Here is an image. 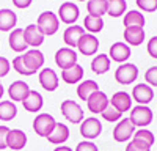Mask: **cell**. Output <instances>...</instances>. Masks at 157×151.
Masks as SVG:
<instances>
[{
    "mask_svg": "<svg viewBox=\"0 0 157 151\" xmlns=\"http://www.w3.org/2000/svg\"><path fill=\"white\" fill-rule=\"evenodd\" d=\"M36 25H38V29L43 32L44 36H52V35H55L60 29V19H58V16L55 14V13L44 11L38 16Z\"/></svg>",
    "mask_w": 157,
    "mask_h": 151,
    "instance_id": "obj_1",
    "label": "cell"
},
{
    "mask_svg": "<svg viewBox=\"0 0 157 151\" xmlns=\"http://www.w3.org/2000/svg\"><path fill=\"white\" fill-rule=\"evenodd\" d=\"M60 110H61V115L72 124H78V123H82L85 120L83 109L80 107V104H77L72 99L63 101L61 106H60Z\"/></svg>",
    "mask_w": 157,
    "mask_h": 151,
    "instance_id": "obj_2",
    "label": "cell"
},
{
    "mask_svg": "<svg viewBox=\"0 0 157 151\" xmlns=\"http://www.w3.org/2000/svg\"><path fill=\"white\" fill-rule=\"evenodd\" d=\"M57 121L54 118V115L50 113H38L36 118L33 120V131L39 135V137H49L50 132L55 129Z\"/></svg>",
    "mask_w": 157,
    "mask_h": 151,
    "instance_id": "obj_3",
    "label": "cell"
},
{
    "mask_svg": "<svg viewBox=\"0 0 157 151\" xmlns=\"http://www.w3.org/2000/svg\"><path fill=\"white\" fill-rule=\"evenodd\" d=\"M135 126L132 124L129 118H121L118 121V124L113 128V140L118 142V143H126V142H130L132 137L135 134Z\"/></svg>",
    "mask_w": 157,
    "mask_h": 151,
    "instance_id": "obj_4",
    "label": "cell"
},
{
    "mask_svg": "<svg viewBox=\"0 0 157 151\" xmlns=\"http://www.w3.org/2000/svg\"><path fill=\"white\" fill-rule=\"evenodd\" d=\"M154 115H152V110L148 106H137L130 109V117L129 120L132 121V124L138 129L146 128L148 124H151Z\"/></svg>",
    "mask_w": 157,
    "mask_h": 151,
    "instance_id": "obj_5",
    "label": "cell"
},
{
    "mask_svg": "<svg viewBox=\"0 0 157 151\" xmlns=\"http://www.w3.org/2000/svg\"><path fill=\"white\" fill-rule=\"evenodd\" d=\"M138 77V68L134 63H123L115 71V80L120 85H130Z\"/></svg>",
    "mask_w": 157,
    "mask_h": 151,
    "instance_id": "obj_6",
    "label": "cell"
},
{
    "mask_svg": "<svg viewBox=\"0 0 157 151\" xmlns=\"http://www.w3.org/2000/svg\"><path fill=\"white\" fill-rule=\"evenodd\" d=\"M102 132V124H101V120H98L96 117H90V118H85L82 123H80V135L85 138V140H94L98 138Z\"/></svg>",
    "mask_w": 157,
    "mask_h": 151,
    "instance_id": "obj_7",
    "label": "cell"
},
{
    "mask_svg": "<svg viewBox=\"0 0 157 151\" xmlns=\"http://www.w3.org/2000/svg\"><path fill=\"white\" fill-rule=\"evenodd\" d=\"M55 63H57V66L61 71L75 66L77 65V54H75V50L71 49V47H61V49H58L57 54H55Z\"/></svg>",
    "mask_w": 157,
    "mask_h": 151,
    "instance_id": "obj_8",
    "label": "cell"
},
{
    "mask_svg": "<svg viewBox=\"0 0 157 151\" xmlns=\"http://www.w3.org/2000/svg\"><path fill=\"white\" fill-rule=\"evenodd\" d=\"M22 60L25 63V66H27V69L30 71V74H36L38 69H41L43 65H44V54L41 52V50L38 49H30L27 50L24 55H22Z\"/></svg>",
    "mask_w": 157,
    "mask_h": 151,
    "instance_id": "obj_9",
    "label": "cell"
},
{
    "mask_svg": "<svg viewBox=\"0 0 157 151\" xmlns=\"http://www.w3.org/2000/svg\"><path fill=\"white\" fill-rule=\"evenodd\" d=\"M86 106H88V110H90L91 113L98 115V113H102L104 110L110 106V99H109V96H107L105 93L99 90V91L93 93V95L88 98Z\"/></svg>",
    "mask_w": 157,
    "mask_h": 151,
    "instance_id": "obj_10",
    "label": "cell"
},
{
    "mask_svg": "<svg viewBox=\"0 0 157 151\" xmlns=\"http://www.w3.org/2000/svg\"><path fill=\"white\" fill-rule=\"evenodd\" d=\"M80 16V10L78 6L72 2H64L60 8H58V19L63 24H68V25H74Z\"/></svg>",
    "mask_w": 157,
    "mask_h": 151,
    "instance_id": "obj_11",
    "label": "cell"
},
{
    "mask_svg": "<svg viewBox=\"0 0 157 151\" xmlns=\"http://www.w3.org/2000/svg\"><path fill=\"white\" fill-rule=\"evenodd\" d=\"M130 55H132V49H130V46H127L126 43L123 41H118V43H113L109 49V57L110 60L116 61V63H126Z\"/></svg>",
    "mask_w": 157,
    "mask_h": 151,
    "instance_id": "obj_12",
    "label": "cell"
},
{
    "mask_svg": "<svg viewBox=\"0 0 157 151\" xmlns=\"http://www.w3.org/2000/svg\"><path fill=\"white\" fill-rule=\"evenodd\" d=\"M154 99V90L148 83H138L132 90V101H137L138 106H148Z\"/></svg>",
    "mask_w": 157,
    "mask_h": 151,
    "instance_id": "obj_13",
    "label": "cell"
},
{
    "mask_svg": "<svg viewBox=\"0 0 157 151\" xmlns=\"http://www.w3.org/2000/svg\"><path fill=\"white\" fill-rule=\"evenodd\" d=\"M38 79H39V85H41L46 91H55L58 88V76L52 68L41 69Z\"/></svg>",
    "mask_w": 157,
    "mask_h": 151,
    "instance_id": "obj_14",
    "label": "cell"
},
{
    "mask_svg": "<svg viewBox=\"0 0 157 151\" xmlns=\"http://www.w3.org/2000/svg\"><path fill=\"white\" fill-rule=\"evenodd\" d=\"M24 38H25V43H27L29 47H39L43 43H44V35L43 32L38 29L36 24H30L25 27L24 30Z\"/></svg>",
    "mask_w": 157,
    "mask_h": 151,
    "instance_id": "obj_15",
    "label": "cell"
},
{
    "mask_svg": "<svg viewBox=\"0 0 157 151\" xmlns=\"http://www.w3.org/2000/svg\"><path fill=\"white\" fill-rule=\"evenodd\" d=\"M27 145V134L21 129H10L6 137V146L13 151H21Z\"/></svg>",
    "mask_w": 157,
    "mask_h": 151,
    "instance_id": "obj_16",
    "label": "cell"
},
{
    "mask_svg": "<svg viewBox=\"0 0 157 151\" xmlns=\"http://www.w3.org/2000/svg\"><path fill=\"white\" fill-rule=\"evenodd\" d=\"M85 35V29L80 27V25H69V27L64 30L63 33V41L68 47H77L78 43H80L82 36Z\"/></svg>",
    "mask_w": 157,
    "mask_h": 151,
    "instance_id": "obj_17",
    "label": "cell"
},
{
    "mask_svg": "<svg viewBox=\"0 0 157 151\" xmlns=\"http://www.w3.org/2000/svg\"><path fill=\"white\" fill-rule=\"evenodd\" d=\"M22 106L30 113H38L44 106V98L41 96V93H38L35 90H30L29 95L25 96V99L22 101Z\"/></svg>",
    "mask_w": 157,
    "mask_h": 151,
    "instance_id": "obj_18",
    "label": "cell"
},
{
    "mask_svg": "<svg viewBox=\"0 0 157 151\" xmlns=\"http://www.w3.org/2000/svg\"><path fill=\"white\" fill-rule=\"evenodd\" d=\"M110 106L115 107L116 110H120L121 113L129 112L132 109V96L126 91H116L110 98Z\"/></svg>",
    "mask_w": 157,
    "mask_h": 151,
    "instance_id": "obj_19",
    "label": "cell"
},
{
    "mask_svg": "<svg viewBox=\"0 0 157 151\" xmlns=\"http://www.w3.org/2000/svg\"><path fill=\"white\" fill-rule=\"evenodd\" d=\"M29 91H30L29 83H25L22 80H16V82H11L8 88V96L10 99H13V103H22L25 96L29 95Z\"/></svg>",
    "mask_w": 157,
    "mask_h": 151,
    "instance_id": "obj_20",
    "label": "cell"
},
{
    "mask_svg": "<svg viewBox=\"0 0 157 151\" xmlns=\"http://www.w3.org/2000/svg\"><path fill=\"white\" fill-rule=\"evenodd\" d=\"M77 49L80 50V54L83 55H94L98 52V49H99V40L94 36V35H90V33H85L82 36V40L80 43H78Z\"/></svg>",
    "mask_w": 157,
    "mask_h": 151,
    "instance_id": "obj_21",
    "label": "cell"
},
{
    "mask_svg": "<svg viewBox=\"0 0 157 151\" xmlns=\"http://www.w3.org/2000/svg\"><path fill=\"white\" fill-rule=\"evenodd\" d=\"M8 44H10V47L14 50V52H17V54H21V52H27V49H29V46H27V43H25V38H24V30L22 29H14L11 33H10V36H8Z\"/></svg>",
    "mask_w": 157,
    "mask_h": 151,
    "instance_id": "obj_22",
    "label": "cell"
},
{
    "mask_svg": "<svg viewBox=\"0 0 157 151\" xmlns=\"http://www.w3.org/2000/svg\"><path fill=\"white\" fill-rule=\"evenodd\" d=\"M124 41L127 46H140L145 41V30L141 27H126L124 29Z\"/></svg>",
    "mask_w": 157,
    "mask_h": 151,
    "instance_id": "obj_23",
    "label": "cell"
},
{
    "mask_svg": "<svg viewBox=\"0 0 157 151\" xmlns=\"http://www.w3.org/2000/svg\"><path fill=\"white\" fill-rule=\"evenodd\" d=\"M68 138H69V128L66 124H63V123H57L55 129L50 132V135L47 137V140L50 143L60 146V145H63L64 142H66Z\"/></svg>",
    "mask_w": 157,
    "mask_h": 151,
    "instance_id": "obj_24",
    "label": "cell"
},
{
    "mask_svg": "<svg viewBox=\"0 0 157 151\" xmlns=\"http://www.w3.org/2000/svg\"><path fill=\"white\" fill-rule=\"evenodd\" d=\"M17 24V16L8 8L0 10V32H11Z\"/></svg>",
    "mask_w": 157,
    "mask_h": 151,
    "instance_id": "obj_25",
    "label": "cell"
},
{
    "mask_svg": "<svg viewBox=\"0 0 157 151\" xmlns=\"http://www.w3.org/2000/svg\"><path fill=\"white\" fill-rule=\"evenodd\" d=\"M86 11H88V16L102 17L109 11V0H88Z\"/></svg>",
    "mask_w": 157,
    "mask_h": 151,
    "instance_id": "obj_26",
    "label": "cell"
},
{
    "mask_svg": "<svg viewBox=\"0 0 157 151\" xmlns=\"http://www.w3.org/2000/svg\"><path fill=\"white\" fill-rule=\"evenodd\" d=\"M61 79H63L64 83L75 85V83H78V82L83 79V68L77 63L75 66H72V68H69V69L61 71Z\"/></svg>",
    "mask_w": 157,
    "mask_h": 151,
    "instance_id": "obj_27",
    "label": "cell"
},
{
    "mask_svg": "<svg viewBox=\"0 0 157 151\" xmlns=\"http://www.w3.org/2000/svg\"><path fill=\"white\" fill-rule=\"evenodd\" d=\"M110 65H112V60L107 54H99L93 58L91 61V71L94 74L101 76V74H105L109 69H110Z\"/></svg>",
    "mask_w": 157,
    "mask_h": 151,
    "instance_id": "obj_28",
    "label": "cell"
},
{
    "mask_svg": "<svg viewBox=\"0 0 157 151\" xmlns=\"http://www.w3.org/2000/svg\"><path fill=\"white\" fill-rule=\"evenodd\" d=\"M96 91H99V85H98V82L96 80H83V82H80L78 83V87H77V96L80 98L82 101H88V98L93 95V93H96Z\"/></svg>",
    "mask_w": 157,
    "mask_h": 151,
    "instance_id": "obj_29",
    "label": "cell"
},
{
    "mask_svg": "<svg viewBox=\"0 0 157 151\" xmlns=\"http://www.w3.org/2000/svg\"><path fill=\"white\" fill-rule=\"evenodd\" d=\"M145 16H143V13L141 11H127L126 13V16H124V29L126 27H145Z\"/></svg>",
    "mask_w": 157,
    "mask_h": 151,
    "instance_id": "obj_30",
    "label": "cell"
},
{
    "mask_svg": "<svg viewBox=\"0 0 157 151\" xmlns=\"http://www.w3.org/2000/svg\"><path fill=\"white\" fill-rule=\"evenodd\" d=\"M17 115V107L13 101H0V121H11Z\"/></svg>",
    "mask_w": 157,
    "mask_h": 151,
    "instance_id": "obj_31",
    "label": "cell"
},
{
    "mask_svg": "<svg viewBox=\"0 0 157 151\" xmlns=\"http://www.w3.org/2000/svg\"><path fill=\"white\" fill-rule=\"evenodd\" d=\"M83 29L90 35H96L104 29V21L102 17H93V16H86L83 19Z\"/></svg>",
    "mask_w": 157,
    "mask_h": 151,
    "instance_id": "obj_32",
    "label": "cell"
},
{
    "mask_svg": "<svg viewBox=\"0 0 157 151\" xmlns=\"http://www.w3.org/2000/svg\"><path fill=\"white\" fill-rule=\"evenodd\" d=\"M127 10L126 0H109V11L107 14L112 17H121Z\"/></svg>",
    "mask_w": 157,
    "mask_h": 151,
    "instance_id": "obj_33",
    "label": "cell"
},
{
    "mask_svg": "<svg viewBox=\"0 0 157 151\" xmlns=\"http://www.w3.org/2000/svg\"><path fill=\"white\" fill-rule=\"evenodd\" d=\"M132 140H137V142H140V143H143V145H146V146L151 148L154 145V142H155V137H154V134L151 131L143 128V129H137L135 131Z\"/></svg>",
    "mask_w": 157,
    "mask_h": 151,
    "instance_id": "obj_34",
    "label": "cell"
},
{
    "mask_svg": "<svg viewBox=\"0 0 157 151\" xmlns=\"http://www.w3.org/2000/svg\"><path fill=\"white\" fill-rule=\"evenodd\" d=\"M101 117L105 120V121H109V123H118L121 120V117H123V113L120 112V110H116L115 107H112V106H109L105 110H104L102 113H101Z\"/></svg>",
    "mask_w": 157,
    "mask_h": 151,
    "instance_id": "obj_35",
    "label": "cell"
},
{
    "mask_svg": "<svg viewBox=\"0 0 157 151\" xmlns=\"http://www.w3.org/2000/svg\"><path fill=\"white\" fill-rule=\"evenodd\" d=\"M138 10L146 11V13H154L157 11V0H135Z\"/></svg>",
    "mask_w": 157,
    "mask_h": 151,
    "instance_id": "obj_36",
    "label": "cell"
},
{
    "mask_svg": "<svg viewBox=\"0 0 157 151\" xmlns=\"http://www.w3.org/2000/svg\"><path fill=\"white\" fill-rule=\"evenodd\" d=\"M13 69L21 76H32L30 71L27 69V66H25L24 60H22V55H19V57H16L14 60H13Z\"/></svg>",
    "mask_w": 157,
    "mask_h": 151,
    "instance_id": "obj_37",
    "label": "cell"
},
{
    "mask_svg": "<svg viewBox=\"0 0 157 151\" xmlns=\"http://www.w3.org/2000/svg\"><path fill=\"white\" fill-rule=\"evenodd\" d=\"M145 80L149 87H157V66H151L145 72Z\"/></svg>",
    "mask_w": 157,
    "mask_h": 151,
    "instance_id": "obj_38",
    "label": "cell"
},
{
    "mask_svg": "<svg viewBox=\"0 0 157 151\" xmlns=\"http://www.w3.org/2000/svg\"><path fill=\"white\" fill-rule=\"evenodd\" d=\"M126 151H151V148L140 143V142H137V140H130L126 145Z\"/></svg>",
    "mask_w": 157,
    "mask_h": 151,
    "instance_id": "obj_39",
    "label": "cell"
},
{
    "mask_svg": "<svg viewBox=\"0 0 157 151\" xmlns=\"http://www.w3.org/2000/svg\"><path fill=\"white\" fill-rule=\"evenodd\" d=\"M75 151H99V149H98V145L96 143L90 142V140H83L80 143H77Z\"/></svg>",
    "mask_w": 157,
    "mask_h": 151,
    "instance_id": "obj_40",
    "label": "cell"
},
{
    "mask_svg": "<svg viewBox=\"0 0 157 151\" xmlns=\"http://www.w3.org/2000/svg\"><path fill=\"white\" fill-rule=\"evenodd\" d=\"M8 132H10V128L5 124L0 126V149H6V137H8Z\"/></svg>",
    "mask_w": 157,
    "mask_h": 151,
    "instance_id": "obj_41",
    "label": "cell"
},
{
    "mask_svg": "<svg viewBox=\"0 0 157 151\" xmlns=\"http://www.w3.org/2000/svg\"><path fill=\"white\" fill-rule=\"evenodd\" d=\"M10 69H11V63L8 61V58L0 57V79L5 77V76H8Z\"/></svg>",
    "mask_w": 157,
    "mask_h": 151,
    "instance_id": "obj_42",
    "label": "cell"
},
{
    "mask_svg": "<svg viewBox=\"0 0 157 151\" xmlns=\"http://www.w3.org/2000/svg\"><path fill=\"white\" fill-rule=\"evenodd\" d=\"M146 49H148V54H149L152 58L157 60V36H152V38H151Z\"/></svg>",
    "mask_w": 157,
    "mask_h": 151,
    "instance_id": "obj_43",
    "label": "cell"
},
{
    "mask_svg": "<svg viewBox=\"0 0 157 151\" xmlns=\"http://www.w3.org/2000/svg\"><path fill=\"white\" fill-rule=\"evenodd\" d=\"M33 0H13V5H14L16 8L19 10H25V8H29L32 5Z\"/></svg>",
    "mask_w": 157,
    "mask_h": 151,
    "instance_id": "obj_44",
    "label": "cell"
},
{
    "mask_svg": "<svg viewBox=\"0 0 157 151\" xmlns=\"http://www.w3.org/2000/svg\"><path fill=\"white\" fill-rule=\"evenodd\" d=\"M54 151H74L72 148H69V146H64V145H60V146H57Z\"/></svg>",
    "mask_w": 157,
    "mask_h": 151,
    "instance_id": "obj_45",
    "label": "cell"
},
{
    "mask_svg": "<svg viewBox=\"0 0 157 151\" xmlns=\"http://www.w3.org/2000/svg\"><path fill=\"white\" fill-rule=\"evenodd\" d=\"M3 93H5V90H3V85H0V99H2Z\"/></svg>",
    "mask_w": 157,
    "mask_h": 151,
    "instance_id": "obj_46",
    "label": "cell"
},
{
    "mask_svg": "<svg viewBox=\"0 0 157 151\" xmlns=\"http://www.w3.org/2000/svg\"><path fill=\"white\" fill-rule=\"evenodd\" d=\"M77 2H85V0H77Z\"/></svg>",
    "mask_w": 157,
    "mask_h": 151,
    "instance_id": "obj_47",
    "label": "cell"
},
{
    "mask_svg": "<svg viewBox=\"0 0 157 151\" xmlns=\"http://www.w3.org/2000/svg\"><path fill=\"white\" fill-rule=\"evenodd\" d=\"M0 85H2V83H0Z\"/></svg>",
    "mask_w": 157,
    "mask_h": 151,
    "instance_id": "obj_48",
    "label": "cell"
}]
</instances>
